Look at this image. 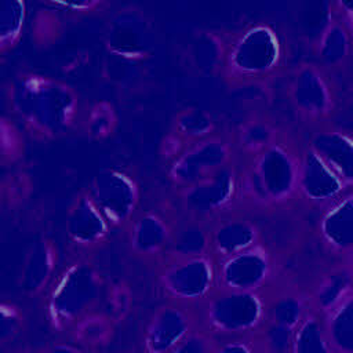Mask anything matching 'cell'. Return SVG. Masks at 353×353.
I'll return each mask as SVG.
<instances>
[{
  "label": "cell",
  "mask_w": 353,
  "mask_h": 353,
  "mask_svg": "<svg viewBox=\"0 0 353 353\" xmlns=\"http://www.w3.org/2000/svg\"><path fill=\"white\" fill-rule=\"evenodd\" d=\"M7 114L28 141H50L66 132L77 117V95L72 87L52 77L18 72L3 88Z\"/></svg>",
  "instance_id": "1"
},
{
  "label": "cell",
  "mask_w": 353,
  "mask_h": 353,
  "mask_svg": "<svg viewBox=\"0 0 353 353\" xmlns=\"http://www.w3.org/2000/svg\"><path fill=\"white\" fill-rule=\"evenodd\" d=\"M99 290L101 280L91 265L76 261L66 266L48 284L46 309L51 325L69 331L79 319L94 310Z\"/></svg>",
  "instance_id": "2"
},
{
  "label": "cell",
  "mask_w": 353,
  "mask_h": 353,
  "mask_svg": "<svg viewBox=\"0 0 353 353\" xmlns=\"http://www.w3.org/2000/svg\"><path fill=\"white\" fill-rule=\"evenodd\" d=\"M88 193L113 226H123L128 222L138 200L134 182L119 171H105L95 176Z\"/></svg>",
  "instance_id": "3"
},
{
  "label": "cell",
  "mask_w": 353,
  "mask_h": 353,
  "mask_svg": "<svg viewBox=\"0 0 353 353\" xmlns=\"http://www.w3.org/2000/svg\"><path fill=\"white\" fill-rule=\"evenodd\" d=\"M109 232V222L99 211L90 193L80 194L68 216V234L73 244L80 248L101 245Z\"/></svg>",
  "instance_id": "4"
},
{
  "label": "cell",
  "mask_w": 353,
  "mask_h": 353,
  "mask_svg": "<svg viewBox=\"0 0 353 353\" xmlns=\"http://www.w3.org/2000/svg\"><path fill=\"white\" fill-rule=\"evenodd\" d=\"M57 266V250L48 240L34 243L26 252L18 285L28 296H36L43 292L52 280V273Z\"/></svg>",
  "instance_id": "5"
},
{
  "label": "cell",
  "mask_w": 353,
  "mask_h": 353,
  "mask_svg": "<svg viewBox=\"0 0 353 353\" xmlns=\"http://www.w3.org/2000/svg\"><path fill=\"white\" fill-rule=\"evenodd\" d=\"M26 15L25 0H0V57L11 54L19 46Z\"/></svg>",
  "instance_id": "6"
},
{
  "label": "cell",
  "mask_w": 353,
  "mask_h": 353,
  "mask_svg": "<svg viewBox=\"0 0 353 353\" xmlns=\"http://www.w3.org/2000/svg\"><path fill=\"white\" fill-rule=\"evenodd\" d=\"M28 138L7 113L0 114V172L22 167L26 157Z\"/></svg>",
  "instance_id": "7"
},
{
  "label": "cell",
  "mask_w": 353,
  "mask_h": 353,
  "mask_svg": "<svg viewBox=\"0 0 353 353\" xmlns=\"http://www.w3.org/2000/svg\"><path fill=\"white\" fill-rule=\"evenodd\" d=\"M76 343L85 347H95L106 345L113 334L112 319L103 313L90 312L79 319L70 328Z\"/></svg>",
  "instance_id": "8"
},
{
  "label": "cell",
  "mask_w": 353,
  "mask_h": 353,
  "mask_svg": "<svg viewBox=\"0 0 353 353\" xmlns=\"http://www.w3.org/2000/svg\"><path fill=\"white\" fill-rule=\"evenodd\" d=\"M30 194V178L22 167L0 172V216L22 207Z\"/></svg>",
  "instance_id": "9"
},
{
  "label": "cell",
  "mask_w": 353,
  "mask_h": 353,
  "mask_svg": "<svg viewBox=\"0 0 353 353\" xmlns=\"http://www.w3.org/2000/svg\"><path fill=\"white\" fill-rule=\"evenodd\" d=\"M26 330V316L22 307L10 301L0 298V349L11 347L21 339Z\"/></svg>",
  "instance_id": "10"
},
{
  "label": "cell",
  "mask_w": 353,
  "mask_h": 353,
  "mask_svg": "<svg viewBox=\"0 0 353 353\" xmlns=\"http://www.w3.org/2000/svg\"><path fill=\"white\" fill-rule=\"evenodd\" d=\"M116 123L117 119L112 105L106 102H99L92 106L88 114L87 131L94 138H106L113 132Z\"/></svg>",
  "instance_id": "11"
},
{
  "label": "cell",
  "mask_w": 353,
  "mask_h": 353,
  "mask_svg": "<svg viewBox=\"0 0 353 353\" xmlns=\"http://www.w3.org/2000/svg\"><path fill=\"white\" fill-rule=\"evenodd\" d=\"M52 7L70 12H91L99 8L103 0H44Z\"/></svg>",
  "instance_id": "12"
}]
</instances>
